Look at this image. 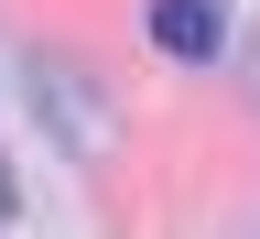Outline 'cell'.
<instances>
[{"mask_svg":"<svg viewBox=\"0 0 260 239\" xmlns=\"http://www.w3.org/2000/svg\"><path fill=\"white\" fill-rule=\"evenodd\" d=\"M152 44L184 55V65H206L228 44V0H152Z\"/></svg>","mask_w":260,"mask_h":239,"instance_id":"obj_1","label":"cell"},{"mask_svg":"<svg viewBox=\"0 0 260 239\" xmlns=\"http://www.w3.org/2000/svg\"><path fill=\"white\" fill-rule=\"evenodd\" d=\"M0 218H11V174H0Z\"/></svg>","mask_w":260,"mask_h":239,"instance_id":"obj_2","label":"cell"}]
</instances>
